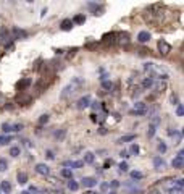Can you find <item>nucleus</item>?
<instances>
[{
  "label": "nucleus",
  "instance_id": "obj_22",
  "mask_svg": "<svg viewBox=\"0 0 184 194\" xmlns=\"http://www.w3.org/2000/svg\"><path fill=\"white\" fill-rule=\"evenodd\" d=\"M16 180H18L20 185H26L28 183V175L24 172H20L18 175H16Z\"/></svg>",
  "mask_w": 184,
  "mask_h": 194
},
{
  "label": "nucleus",
  "instance_id": "obj_45",
  "mask_svg": "<svg viewBox=\"0 0 184 194\" xmlns=\"http://www.w3.org/2000/svg\"><path fill=\"white\" fill-rule=\"evenodd\" d=\"M90 107L94 108V110H99V108H100V102H90Z\"/></svg>",
  "mask_w": 184,
  "mask_h": 194
},
{
  "label": "nucleus",
  "instance_id": "obj_2",
  "mask_svg": "<svg viewBox=\"0 0 184 194\" xmlns=\"http://www.w3.org/2000/svg\"><path fill=\"white\" fill-rule=\"evenodd\" d=\"M131 113H134V115H145L147 113V104L145 102H136Z\"/></svg>",
  "mask_w": 184,
  "mask_h": 194
},
{
  "label": "nucleus",
  "instance_id": "obj_24",
  "mask_svg": "<svg viewBox=\"0 0 184 194\" xmlns=\"http://www.w3.org/2000/svg\"><path fill=\"white\" fill-rule=\"evenodd\" d=\"M68 189H70V191H78L79 189V183H78V181H74V180H70V181H68Z\"/></svg>",
  "mask_w": 184,
  "mask_h": 194
},
{
  "label": "nucleus",
  "instance_id": "obj_38",
  "mask_svg": "<svg viewBox=\"0 0 184 194\" xmlns=\"http://www.w3.org/2000/svg\"><path fill=\"white\" fill-rule=\"evenodd\" d=\"M89 8L94 10V15H97V11L102 10V5H97V3H89Z\"/></svg>",
  "mask_w": 184,
  "mask_h": 194
},
{
  "label": "nucleus",
  "instance_id": "obj_43",
  "mask_svg": "<svg viewBox=\"0 0 184 194\" xmlns=\"http://www.w3.org/2000/svg\"><path fill=\"white\" fill-rule=\"evenodd\" d=\"M170 194H182V189H181V188H171V189H170Z\"/></svg>",
  "mask_w": 184,
  "mask_h": 194
},
{
  "label": "nucleus",
  "instance_id": "obj_47",
  "mask_svg": "<svg viewBox=\"0 0 184 194\" xmlns=\"http://www.w3.org/2000/svg\"><path fill=\"white\" fill-rule=\"evenodd\" d=\"M171 104L178 105V95H171Z\"/></svg>",
  "mask_w": 184,
  "mask_h": 194
},
{
  "label": "nucleus",
  "instance_id": "obj_26",
  "mask_svg": "<svg viewBox=\"0 0 184 194\" xmlns=\"http://www.w3.org/2000/svg\"><path fill=\"white\" fill-rule=\"evenodd\" d=\"M155 131H157V126L155 125H149V128H147V138H153L155 136Z\"/></svg>",
  "mask_w": 184,
  "mask_h": 194
},
{
  "label": "nucleus",
  "instance_id": "obj_37",
  "mask_svg": "<svg viewBox=\"0 0 184 194\" xmlns=\"http://www.w3.org/2000/svg\"><path fill=\"white\" fill-rule=\"evenodd\" d=\"M23 129V125L21 123H16V125H11V131L13 133H20V131Z\"/></svg>",
  "mask_w": 184,
  "mask_h": 194
},
{
  "label": "nucleus",
  "instance_id": "obj_39",
  "mask_svg": "<svg viewBox=\"0 0 184 194\" xmlns=\"http://www.w3.org/2000/svg\"><path fill=\"white\" fill-rule=\"evenodd\" d=\"M175 186L176 188H184V178H178V180H175Z\"/></svg>",
  "mask_w": 184,
  "mask_h": 194
},
{
  "label": "nucleus",
  "instance_id": "obj_30",
  "mask_svg": "<svg viewBox=\"0 0 184 194\" xmlns=\"http://www.w3.org/2000/svg\"><path fill=\"white\" fill-rule=\"evenodd\" d=\"M20 152H21V151H20V147H18V146H13V147L10 149V155H11V157H18V155H20Z\"/></svg>",
  "mask_w": 184,
  "mask_h": 194
},
{
  "label": "nucleus",
  "instance_id": "obj_46",
  "mask_svg": "<svg viewBox=\"0 0 184 194\" xmlns=\"http://www.w3.org/2000/svg\"><path fill=\"white\" fill-rule=\"evenodd\" d=\"M45 155H47V159H50V160H53V159H55V155H53V152H52V151H47Z\"/></svg>",
  "mask_w": 184,
  "mask_h": 194
},
{
  "label": "nucleus",
  "instance_id": "obj_13",
  "mask_svg": "<svg viewBox=\"0 0 184 194\" xmlns=\"http://www.w3.org/2000/svg\"><path fill=\"white\" fill-rule=\"evenodd\" d=\"M84 165L83 160H66L63 163V167H71V168H81Z\"/></svg>",
  "mask_w": 184,
  "mask_h": 194
},
{
  "label": "nucleus",
  "instance_id": "obj_28",
  "mask_svg": "<svg viewBox=\"0 0 184 194\" xmlns=\"http://www.w3.org/2000/svg\"><path fill=\"white\" fill-rule=\"evenodd\" d=\"M7 170H8L7 159H0V172H7Z\"/></svg>",
  "mask_w": 184,
  "mask_h": 194
},
{
  "label": "nucleus",
  "instance_id": "obj_58",
  "mask_svg": "<svg viewBox=\"0 0 184 194\" xmlns=\"http://www.w3.org/2000/svg\"><path fill=\"white\" fill-rule=\"evenodd\" d=\"M182 52H184V45H182Z\"/></svg>",
  "mask_w": 184,
  "mask_h": 194
},
{
  "label": "nucleus",
  "instance_id": "obj_49",
  "mask_svg": "<svg viewBox=\"0 0 184 194\" xmlns=\"http://www.w3.org/2000/svg\"><path fill=\"white\" fill-rule=\"evenodd\" d=\"M112 165V160H105V163H103V168H108Z\"/></svg>",
  "mask_w": 184,
  "mask_h": 194
},
{
  "label": "nucleus",
  "instance_id": "obj_11",
  "mask_svg": "<svg viewBox=\"0 0 184 194\" xmlns=\"http://www.w3.org/2000/svg\"><path fill=\"white\" fill-rule=\"evenodd\" d=\"M83 186L84 188H94V186H97V180L92 178V176H84L83 178Z\"/></svg>",
  "mask_w": 184,
  "mask_h": 194
},
{
  "label": "nucleus",
  "instance_id": "obj_3",
  "mask_svg": "<svg viewBox=\"0 0 184 194\" xmlns=\"http://www.w3.org/2000/svg\"><path fill=\"white\" fill-rule=\"evenodd\" d=\"M10 34H11L13 39H26L28 37V32L24 29H21V28H18V26H15L13 29L10 31Z\"/></svg>",
  "mask_w": 184,
  "mask_h": 194
},
{
  "label": "nucleus",
  "instance_id": "obj_17",
  "mask_svg": "<svg viewBox=\"0 0 184 194\" xmlns=\"http://www.w3.org/2000/svg\"><path fill=\"white\" fill-rule=\"evenodd\" d=\"M171 165H173L175 168H181L182 165H184V159L179 157V155H176V157L173 159V162H171Z\"/></svg>",
  "mask_w": 184,
  "mask_h": 194
},
{
  "label": "nucleus",
  "instance_id": "obj_32",
  "mask_svg": "<svg viewBox=\"0 0 184 194\" xmlns=\"http://www.w3.org/2000/svg\"><path fill=\"white\" fill-rule=\"evenodd\" d=\"M139 151H141V149H139V146H137L136 142H133V144H131V149H129V152L133 154V155H137V154H139Z\"/></svg>",
  "mask_w": 184,
  "mask_h": 194
},
{
  "label": "nucleus",
  "instance_id": "obj_12",
  "mask_svg": "<svg viewBox=\"0 0 184 194\" xmlns=\"http://www.w3.org/2000/svg\"><path fill=\"white\" fill-rule=\"evenodd\" d=\"M137 41H139L141 44H145L150 41V32L149 31H141L139 34H137Z\"/></svg>",
  "mask_w": 184,
  "mask_h": 194
},
{
  "label": "nucleus",
  "instance_id": "obj_20",
  "mask_svg": "<svg viewBox=\"0 0 184 194\" xmlns=\"http://www.w3.org/2000/svg\"><path fill=\"white\" fill-rule=\"evenodd\" d=\"M10 39V31L7 28H0V41H8Z\"/></svg>",
  "mask_w": 184,
  "mask_h": 194
},
{
  "label": "nucleus",
  "instance_id": "obj_48",
  "mask_svg": "<svg viewBox=\"0 0 184 194\" xmlns=\"http://www.w3.org/2000/svg\"><path fill=\"white\" fill-rule=\"evenodd\" d=\"M120 155H121V159H128V157H129L126 151H121V152H120Z\"/></svg>",
  "mask_w": 184,
  "mask_h": 194
},
{
  "label": "nucleus",
  "instance_id": "obj_53",
  "mask_svg": "<svg viewBox=\"0 0 184 194\" xmlns=\"http://www.w3.org/2000/svg\"><path fill=\"white\" fill-rule=\"evenodd\" d=\"M21 194H31V192H28V191H23Z\"/></svg>",
  "mask_w": 184,
  "mask_h": 194
},
{
  "label": "nucleus",
  "instance_id": "obj_33",
  "mask_svg": "<svg viewBox=\"0 0 184 194\" xmlns=\"http://www.w3.org/2000/svg\"><path fill=\"white\" fill-rule=\"evenodd\" d=\"M66 136V129H58V131H55V138L57 139H63Z\"/></svg>",
  "mask_w": 184,
  "mask_h": 194
},
{
  "label": "nucleus",
  "instance_id": "obj_4",
  "mask_svg": "<svg viewBox=\"0 0 184 194\" xmlns=\"http://www.w3.org/2000/svg\"><path fill=\"white\" fill-rule=\"evenodd\" d=\"M157 47H158V50H160V54H162V55H168L171 52V45L166 41H163V39H160V41H158Z\"/></svg>",
  "mask_w": 184,
  "mask_h": 194
},
{
  "label": "nucleus",
  "instance_id": "obj_36",
  "mask_svg": "<svg viewBox=\"0 0 184 194\" xmlns=\"http://www.w3.org/2000/svg\"><path fill=\"white\" fill-rule=\"evenodd\" d=\"M102 88L105 89V91H112L113 83H112V81H102Z\"/></svg>",
  "mask_w": 184,
  "mask_h": 194
},
{
  "label": "nucleus",
  "instance_id": "obj_9",
  "mask_svg": "<svg viewBox=\"0 0 184 194\" xmlns=\"http://www.w3.org/2000/svg\"><path fill=\"white\" fill-rule=\"evenodd\" d=\"M36 172L39 175H44V176H47L50 173V168H49V165H45V163H37L36 165Z\"/></svg>",
  "mask_w": 184,
  "mask_h": 194
},
{
  "label": "nucleus",
  "instance_id": "obj_52",
  "mask_svg": "<svg viewBox=\"0 0 184 194\" xmlns=\"http://www.w3.org/2000/svg\"><path fill=\"white\" fill-rule=\"evenodd\" d=\"M178 155H179V157H182V159H184V149H181V151H179V154H178Z\"/></svg>",
  "mask_w": 184,
  "mask_h": 194
},
{
  "label": "nucleus",
  "instance_id": "obj_56",
  "mask_svg": "<svg viewBox=\"0 0 184 194\" xmlns=\"http://www.w3.org/2000/svg\"><path fill=\"white\" fill-rule=\"evenodd\" d=\"M108 194H116V192H115V191H110V192H108Z\"/></svg>",
  "mask_w": 184,
  "mask_h": 194
},
{
  "label": "nucleus",
  "instance_id": "obj_21",
  "mask_svg": "<svg viewBox=\"0 0 184 194\" xmlns=\"http://www.w3.org/2000/svg\"><path fill=\"white\" fill-rule=\"evenodd\" d=\"M136 139V134H126V136H121L118 139V144H123V142H129V141H134Z\"/></svg>",
  "mask_w": 184,
  "mask_h": 194
},
{
  "label": "nucleus",
  "instance_id": "obj_7",
  "mask_svg": "<svg viewBox=\"0 0 184 194\" xmlns=\"http://www.w3.org/2000/svg\"><path fill=\"white\" fill-rule=\"evenodd\" d=\"M116 44L128 45L129 44V34L128 32H116Z\"/></svg>",
  "mask_w": 184,
  "mask_h": 194
},
{
  "label": "nucleus",
  "instance_id": "obj_10",
  "mask_svg": "<svg viewBox=\"0 0 184 194\" xmlns=\"http://www.w3.org/2000/svg\"><path fill=\"white\" fill-rule=\"evenodd\" d=\"M31 100H32V97L26 95V94H20L18 97H16V104H20V105H28Z\"/></svg>",
  "mask_w": 184,
  "mask_h": 194
},
{
  "label": "nucleus",
  "instance_id": "obj_16",
  "mask_svg": "<svg viewBox=\"0 0 184 194\" xmlns=\"http://www.w3.org/2000/svg\"><path fill=\"white\" fill-rule=\"evenodd\" d=\"M153 76H149V78H144V81H142V88L144 89H152L153 86Z\"/></svg>",
  "mask_w": 184,
  "mask_h": 194
},
{
  "label": "nucleus",
  "instance_id": "obj_55",
  "mask_svg": "<svg viewBox=\"0 0 184 194\" xmlns=\"http://www.w3.org/2000/svg\"><path fill=\"white\" fill-rule=\"evenodd\" d=\"M2 99H3V95H2V94H0V102H2Z\"/></svg>",
  "mask_w": 184,
  "mask_h": 194
},
{
  "label": "nucleus",
  "instance_id": "obj_41",
  "mask_svg": "<svg viewBox=\"0 0 184 194\" xmlns=\"http://www.w3.org/2000/svg\"><path fill=\"white\" fill-rule=\"evenodd\" d=\"M2 129H3V133H11V125L10 123H3Z\"/></svg>",
  "mask_w": 184,
  "mask_h": 194
},
{
  "label": "nucleus",
  "instance_id": "obj_18",
  "mask_svg": "<svg viewBox=\"0 0 184 194\" xmlns=\"http://www.w3.org/2000/svg\"><path fill=\"white\" fill-rule=\"evenodd\" d=\"M152 89H155V91H157V92H163V91L166 89V84H165V81H163V83H162V81H158V83H153Z\"/></svg>",
  "mask_w": 184,
  "mask_h": 194
},
{
  "label": "nucleus",
  "instance_id": "obj_51",
  "mask_svg": "<svg viewBox=\"0 0 184 194\" xmlns=\"http://www.w3.org/2000/svg\"><path fill=\"white\" fill-rule=\"evenodd\" d=\"M118 186H120L118 181H112V188H118Z\"/></svg>",
  "mask_w": 184,
  "mask_h": 194
},
{
  "label": "nucleus",
  "instance_id": "obj_19",
  "mask_svg": "<svg viewBox=\"0 0 184 194\" xmlns=\"http://www.w3.org/2000/svg\"><path fill=\"white\" fill-rule=\"evenodd\" d=\"M95 160V155H94V152H86L84 154V163H94Z\"/></svg>",
  "mask_w": 184,
  "mask_h": 194
},
{
  "label": "nucleus",
  "instance_id": "obj_42",
  "mask_svg": "<svg viewBox=\"0 0 184 194\" xmlns=\"http://www.w3.org/2000/svg\"><path fill=\"white\" fill-rule=\"evenodd\" d=\"M118 168H120V172H128V163L126 162H121L118 165Z\"/></svg>",
  "mask_w": 184,
  "mask_h": 194
},
{
  "label": "nucleus",
  "instance_id": "obj_29",
  "mask_svg": "<svg viewBox=\"0 0 184 194\" xmlns=\"http://www.w3.org/2000/svg\"><path fill=\"white\" fill-rule=\"evenodd\" d=\"M129 175H131V178H133V180H142L144 178V173L142 172H136V170H134V172H131Z\"/></svg>",
  "mask_w": 184,
  "mask_h": 194
},
{
  "label": "nucleus",
  "instance_id": "obj_27",
  "mask_svg": "<svg viewBox=\"0 0 184 194\" xmlns=\"http://www.w3.org/2000/svg\"><path fill=\"white\" fill-rule=\"evenodd\" d=\"M61 176L63 178H68V180H73V172L70 168H63L61 170Z\"/></svg>",
  "mask_w": 184,
  "mask_h": 194
},
{
  "label": "nucleus",
  "instance_id": "obj_35",
  "mask_svg": "<svg viewBox=\"0 0 184 194\" xmlns=\"http://www.w3.org/2000/svg\"><path fill=\"white\" fill-rule=\"evenodd\" d=\"M157 149H158V152L165 154V152H166V149H168V147H166V144H165L163 141H160V142H158V146H157Z\"/></svg>",
  "mask_w": 184,
  "mask_h": 194
},
{
  "label": "nucleus",
  "instance_id": "obj_1",
  "mask_svg": "<svg viewBox=\"0 0 184 194\" xmlns=\"http://www.w3.org/2000/svg\"><path fill=\"white\" fill-rule=\"evenodd\" d=\"M84 84V79L83 78H74L71 83H68L65 88H63V91H61V94H60V97L61 99H68L70 95H73L76 91L79 89Z\"/></svg>",
  "mask_w": 184,
  "mask_h": 194
},
{
  "label": "nucleus",
  "instance_id": "obj_40",
  "mask_svg": "<svg viewBox=\"0 0 184 194\" xmlns=\"http://www.w3.org/2000/svg\"><path fill=\"white\" fill-rule=\"evenodd\" d=\"M49 118H50V117L47 115V113H45V115H42L41 118H39V125H45V123L49 121Z\"/></svg>",
  "mask_w": 184,
  "mask_h": 194
},
{
  "label": "nucleus",
  "instance_id": "obj_25",
  "mask_svg": "<svg viewBox=\"0 0 184 194\" xmlns=\"http://www.w3.org/2000/svg\"><path fill=\"white\" fill-rule=\"evenodd\" d=\"M71 21H73V24L74 23H76V24H83V23H86V16L84 15H76Z\"/></svg>",
  "mask_w": 184,
  "mask_h": 194
},
{
  "label": "nucleus",
  "instance_id": "obj_6",
  "mask_svg": "<svg viewBox=\"0 0 184 194\" xmlns=\"http://www.w3.org/2000/svg\"><path fill=\"white\" fill-rule=\"evenodd\" d=\"M90 105V97L89 95H84V97H81L78 102H76V108L78 110H84V108H87Z\"/></svg>",
  "mask_w": 184,
  "mask_h": 194
},
{
  "label": "nucleus",
  "instance_id": "obj_5",
  "mask_svg": "<svg viewBox=\"0 0 184 194\" xmlns=\"http://www.w3.org/2000/svg\"><path fill=\"white\" fill-rule=\"evenodd\" d=\"M31 84H32L31 78H23V79H20V81L16 83V89H18V91H21V92H23V91H26L28 88L31 86Z\"/></svg>",
  "mask_w": 184,
  "mask_h": 194
},
{
  "label": "nucleus",
  "instance_id": "obj_50",
  "mask_svg": "<svg viewBox=\"0 0 184 194\" xmlns=\"http://www.w3.org/2000/svg\"><path fill=\"white\" fill-rule=\"evenodd\" d=\"M100 188H102L103 191H105V189H108V183H102V186H100Z\"/></svg>",
  "mask_w": 184,
  "mask_h": 194
},
{
  "label": "nucleus",
  "instance_id": "obj_8",
  "mask_svg": "<svg viewBox=\"0 0 184 194\" xmlns=\"http://www.w3.org/2000/svg\"><path fill=\"white\" fill-rule=\"evenodd\" d=\"M102 41L105 44H116V32H107L103 34Z\"/></svg>",
  "mask_w": 184,
  "mask_h": 194
},
{
  "label": "nucleus",
  "instance_id": "obj_14",
  "mask_svg": "<svg viewBox=\"0 0 184 194\" xmlns=\"http://www.w3.org/2000/svg\"><path fill=\"white\" fill-rule=\"evenodd\" d=\"M165 167V160L162 157H153V168L155 170H162Z\"/></svg>",
  "mask_w": 184,
  "mask_h": 194
},
{
  "label": "nucleus",
  "instance_id": "obj_57",
  "mask_svg": "<svg viewBox=\"0 0 184 194\" xmlns=\"http://www.w3.org/2000/svg\"><path fill=\"white\" fill-rule=\"evenodd\" d=\"M181 134H182V136H184V128H182V131H181Z\"/></svg>",
  "mask_w": 184,
  "mask_h": 194
},
{
  "label": "nucleus",
  "instance_id": "obj_54",
  "mask_svg": "<svg viewBox=\"0 0 184 194\" xmlns=\"http://www.w3.org/2000/svg\"><path fill=\"white\" fill-rule=\"evenodd\" d=\"M86 194H99V192H86Z\"/></svg>",
  "mask_w": 184,
  "mask_h": 194
},
{
  "label": "nucleus",
  "instance_id": "obj_15",
  "mask_svg": "<svg viewBox=\"0 0 184 194\" xmlns=\"http://www.w3.org/2000/svg\"><path fill=\"white\" fill-rule=\"evenodd\" d=\"M60 28H61V31H71L73 29V21L71 20H63Z\"/></svg>",
  "mask_w": 184,
  "mask_h": 194
},
{
  "label": "nucleus",
  "instance_id": "obj_23",
  "mask_svg": "<svg viewBox=\"0 0 184 194\" xmlns=\"http://www.w3.org/2000/svg\"><path fill=\"white\" fill-rule=\"evenodd\" d=\"M0 189H2L3 192H10L11 191V185H10V181H0Z\"/></svg>",
  "mask_w": 184,
  "mask_h": 194
},
{
  "label": "nucleus",
  "instance_id": "obj_44",
  "mask_svg": "<svg viewBox=\"0 0 184 194\" xmlns=\"http://www.w3.org/2000/svg\"><path fill=\"white\" fill-rule=\"evenodd\" d=\"M153 63H144V70H145V71H152L153 70Z\"/></svg>",
  "mask_w": 184,
  "mask_h": 194
},
{
  "label": "nucleus",
  "instance_id": "obj_31",
  "mask_svg": "<svg viewBox=\"0 0 184 194\" xmlns=\"http://www.w3.org/2000/svg\"><path fill=\"white\" fill-rule=\"evenodd\" d=\"M176 115L178 117H184V104H178L176 105Z\"/></svg>",
  "mask_w": 184,
  "mask_h": 194
},
{
  "label": "nucleus",
  "instance_id": "obj_34",
  "mask_svg": "<svg viewBox=\"0 0 184 194\" xmlns=\"http://www.w3.org/2000/svg\"><path fill=\"white\" fill-rule=\"evenodd\" d=\"M11 142V136H0V146H5Z\"/></svg>",
  "mask_w": 184,
  "mask_h": 194
}]
</instances>
